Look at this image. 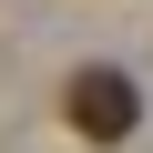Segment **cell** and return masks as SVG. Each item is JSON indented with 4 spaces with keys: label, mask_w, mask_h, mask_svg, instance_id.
I'll use <instances>...</instances> for the list:
<instances>
[{
    "label": "cell",
    "mask_w": 153,
    "mask_h": 153,
    "mask_svg": "<svg viewBox=\"0 0 153 153\" xmlns=\"http://www.w3.org/2000/svg\"><path fill=\"white\" fill-rule=\"evenodd\" d=\"M61 112H71L82 143H133V123H143V82L112 71V61H82V71L61 82Z\"/></svg>",
    "instance_id": "obj_1"
}]
</instances>
